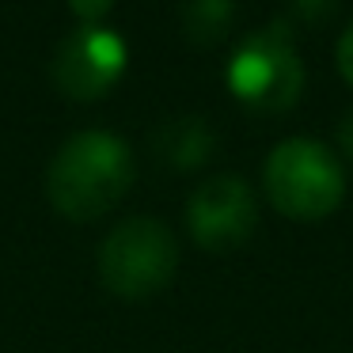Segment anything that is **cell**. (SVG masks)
Returning a JSON list of instances; mask_svg holds the SVG:
<instances>
[{
	"instance_id": "1",
	"label": "cell",
	"mask_w": 353,
	"mask_h": 353,
	"mask_svg": "<svg viewBox=\"0 0 353 353\" xmlns=\"http://www.w3.org/2000/svg\"><path fill=\"white\" fill-rule=\"evenodd\" d=\"M133 186V152L110 130H84L69 137L46 171L50 205L65 221H95L110 213Z\"/></svg>"
},
{
	"instance_id": "2",
	"label": "cell",
	"mask_w": 353,
	"mask_h": 353,
	"mask_svg": "<svg viewBox=\"0 0 353 353\" xmlns=\"http://www.w3.org/2000/svg\"><path fill=\"white\" fill-rule=\"evenodd\" d=\"M262 186L277 213L292 216V221H319L342 205L345 171L334 160V152L323 148L319 141L292 137L266 156Z\"/></svg>"
},
{
	"instance_id": "3",
	"label": "cell",
	"mask_w": 353,
	"mask_h": 353,
	"mask_svg": "<svg viewBox=\"0 0 353 353\" xmlns=\"http://www.w3.org/2000/svg\"><path fill=\"white\" fill-rule=\"evenodd\" d=\"M228 88L243 107L281 114L304 92V61L292 46V31L274 19L247 34L228 61Z\"/></svg>"
},
{
	"instance_id": "4",
	"label": "cell",
	"mask_w": 353,
	"mask_h": 353,
	"mask_svg": "<svg viewBox=\"0 0 353 353\" xmlns=\"http://www.w3.org/2000/svg\"><path fill=\"white\" fill-rule=\"evenodd\" d=\"M179 270V243L156 216H133L118 224L99 247V277L114 296L145 300L168 289Z\"/></svg>"
},
{
	"instance_id": "5",
	"label": "cell",
	"mask_w": 353,
	"mask_h": 353,
	"mask_svg": "<svg viewBox=\"0 0 353 353\" xmlns=\"http://www.w3.org/2000/svg\"><path fill=\"white\" fill-rule=\"evenodd\" d=\"M125 42L110 27H80L69 39H61L54 54V84L61 95L77 103H92L99 95H107L118 84V77L125 72Z\"/></svg>"
},
{
	"instance_id": "6",
	"label": "cell",
	"mask_w": 353,
	"mask_h": 353,
	"mask_svg": "<svg viewBox=\"0 0 353 353\" xmlns=\"http://www.w3.org/2000/svg\"><path fill=\"white\" fill-rule=\"evenodd\" d=\"M186 224L198 247L213 254L236 251L247 243L259 224V205H254L251 186L239 175H213L190 194L186 205Z\"/></svg>"
},
{
	"instance_id": "7",
	"label": "cell",
	"mask_w": 353,
	"mask_h": 353,
	"mask_svg": "<svg viewBox=\"0 0 353 353\" xmlns=\"http://www.w3.org/2000/svg\"><path fill=\"white\" fill-rule=\"evenodd\" d=\"M213 148H216V133L198 114H179L152 133V152L175 171H194L201 163H209Z\"/></svg>"
},
{
	"instance_id": "8",
	"label": "cell",
	"mask_w": 353,
	"mask_h": 353,
	"mask_svg": "<svg viewBox=\"0 0 353 353\" xmlns=\"http://www.w3.org/2000/svg\"><path fill=\"white\" fill-rule=\"evenodd\" d=\"M236 23V0H190L183 12V34L190 46H221Z\"/></svg>"
},
{
	"instance_id": "9",
	"label": "cell",
	"mask_w": 353,
	"mask_h": 353,
	"mask_svg": "<svg viewBox=\"0 0 353 353\" xmlns=\"http://www.w3.org/2000/svg\"><path fill=\"white\" fill-rule=\"evenodd\" d=\"M342 0H292V16L304 19V23H327L338 12Z\"/></svg>"
},
{
	"instance_id": "10",
	"label": "cell",
	"mask_w": 353,
	"mask_h": 353,
	"mask_svg": "<svg viewBox=\"0 0 353 353\" xmlns=\"http://www.w3.org/2000/svg\"><path fill=\"white\" fill-rule=\"evenodd\" d=\"M69 8L84 27H99V19L114 8V0H69Z\"/></svg>"
},
{
	"instance_id": "11",
	"label": "cell",
	"mask_w": 353,
	"mask_h": 353,
	"mask_svg": "<svg viewBox=\"0 0 353 353\" xmlns=\"http://www.w3.org/2000/svg\"><path fill=\"white\" fill-rule=\"evenodd\" d=\"M338 69H342V77L353 84V23L345 27L342 42H338Z\"/></svg>"
},
{
	"instance_id": "12",
	"label": "cell",
	"mask_w": 353,
	"mask_h": 353,
	"mask_svg": "<svg viewBox=\"0 0 353 353\" xmlns=\"http://www.w3.org/2000/svg\"><path fill=\"white\" fill-rule=\"evenodd\" d=\"M338 145H342V152H345V160L353 163V110L338 122Z\"/></svg>"
}]
</instances>
